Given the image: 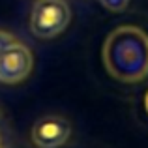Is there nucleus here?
<instances>
[{"instance_id":"6","label":"nucleus","mask_w":148,"mask_h":148,"mask_svg":"<svg viewBox=\"0 0 148 148\" xmlns=\"http://www.w3.org/2000/svg\"><path fill=\"white\" fill-rule=\"evenodd\" d=\"M17 41L19 40L13 36V34L6 32V30H0V53H2V51H6V49H10L11 45H15Z\"/></svg>"},{"instance_id":"7","label":"nucleus","mask_w":148,"mask_h":148,"mask_svg":"<svg viewBox=\"0 0 148 148\" xmlns=\"http://www.w3.org/2000/svg\"><path fill=\"white\" fill-rule=\"evenodd\" d=\"M145 109H146V112H148V92H146V96H145Z\"/></svg>"},{"instance_id":"2","label":"nucleus","mask_w":148,"mask_h":148,"mask_svg":"<svg viewBox=\"0 0 148 148\" xmlns=\"http://www.w3.org/2000/svg\"><path fill=\"white\" fill-rule=\"evenodd\" d=\"M71 11L64 0H38L30 13V30L41 40L56 38L68 28Z\"/></svg>"},{"instance_id":"3","label":"nucleus","mask_w":148,"mask_h":148,"mask_svg":"<svg viewBox=\"0 0 148 148\" xmlns=\"http://www.w3.org/2000/svg\"><path fill=\"white\" fill-rule=\"evenodd\" d=\"M34 66L32 53L26 45L17 41L10 49L0 53V83L17 84L30 75Z\"/></svg>"},{"instance_id":"4","label":"nucleus","mask_w":148,"mask_h":148,"mask_svg":"<svg viewBox=\"0 0 148 148\" xmlns=\"http://www.w3.org/2000/svg\"><path fill=\"white\" fill-rule=\"evenodd\" d=\"M71 135V124L60 114H45L32 126V143L38 148H60Z\"/></svg>"},{"instance_id":"8","label":"nucleus","mask_w":148,"mask_h":148,"mask_svg":"<svg viewBox=\"0 0 148 148\" xmlns=\"http://www.w3.org/2000/svg\"><path fill=\"white\" fill-rule=\"evenodd\" d=\"M0 145H2V139H0Z\"/></svg>"},{"instance_id":"9","label":"nucleus","mask_w":148,"mask_h":148,"mask_svg":"<svg viewBox=\"0 0 148 148\" xmlns=\"http://www.w3.org/2000/svg\"><path fill=\"white\" fill-rule=\"evenodd\" d=\"M0 118H2V112H0Z\"/></svg>"},{"instance_id":"5","label":"nucleus","mask_w":148,"mask_h":148,"mask_svg":"<svg viewBox=\"0 0 148 148\" xmlns=\"http://www.w3.org/2000/svg\"><path fill=\"white\" fill-rule=\"evenodd\" d=\"M101 6L107 8L109 11H114V13H118V11H124L127 8V4H130V0H99Z\"/></svg>"},{"instance_id":"1","label":"nucleus","mask_w":148,"mask_h":148,"mask_svg":"<svg viewBox=\"0 0 148 148\" xmlns=\"http://www.w3.org/2000/svg\"><path fill=\"white\" fill-rule=\"evenodd\" d=\"M101 56L111 77L139 83L148 77V34L139 26H118L107 36Z\"/></svg>"}]
</instances>
